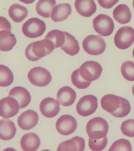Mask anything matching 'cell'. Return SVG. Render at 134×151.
Instances as JSON below:
<instances>
[{
  "instance_id": "obj_28",
  "label": "cell",
  "mask_w": 134,
  "mask_h": 151,
  "mask_svg": "<svg viewBox=\"0 0 134 151\" xmlns=\"http://www.w3.org/2000/svg\"><path fill=\"white\" fill-rule=\"evenodd\" d=\"M14 81L12 71L6 65H0V86L7 87L10 85Z\"/></svg>"
},
{
  "instance_id": "obj_16",
  "label": "cell",
  "mask_w": 134,
  "mask_h": 151,
  "mask_svg": "<svg viewBox=\"0 0 134 151\" xmlns=\"http://www.w3.org/2000/svg\"><path fill=\"white\" fill-rule=\"evenodd\" d=\"M76 94L74 90L68 86H64L59 90L57 94V99L60 105L63 106H69L74 103Z\"/></svg>"
},
{
  "instance_id": "obj_22",
  "label": "cell",
  "mask_w": 134,
  "mask_h": 151,
  "mask_svg": "<svg viewBox=\"0 0 134 151\" xmlns=\"http://www.w3.org/2000/svg\"><path fill=\"white\" fill-rule=\"evenodd\" d=\"M113 17L120 24H126L132 19V13L129 7L125 4H120L113 11Z\"/></svg>"
},
{
  "instance_id": "obj_10",
  "label": "cell",
  "mask_w": 134,
  "mask_h": 151,
  "mask_svg": "<svg viewBox=\"0 0 134 151\" xmlns=\"http://www.w3.org/2000/svg\"><path fill=\"white\" fill-rule=\"evenodd\" d=\"M78 127L76 120L69 115H63L59 117L56 122V129L59 134L68 136L76 131Z\"/></svg>"
},
{
  "instance_id": "obj_40",
  "label": "cell",
  "mask_w": 134,
  "mask_h": 151,
  "mask_svg": "<svg viewBox=\"0 0 134 151\" xmlns=\"http://www.w3.org/2000/svg\"><path fill=\"white\" fill-rule=\"evenodd\" d=\"M133 7L134 9V0H133Z\"/></svg>"
},
{
  "instance_id": "obj_15",
  "label": "cell",
  "mask_w": 134,
  "mask_h": 151,
  "mask_svg": "<svg viewBox=\"0 0 134 151\" xmlns=\"http://www.w3.org/2000/svg\"><path fill=\"white\" fill-rule=\"evenodd\" d=\"M9 96L17 100L21 109L27 106L31 101V95L29 92L25 88L20 86L15 87L11 90Z\"/></svg>"
},
{
  "instance_id": "obj_26",
  "label": "cell",
  "mask_w": 134,
  "mask_h": 151,
  "mask_svg": "<svg viewBox=\"0 0 134 151\" xmlns=\"http://www.w3.org/2000/svg\"><path fill=\"white\" fill-rule=\"evenodd\" d=\"M28 11L26 7L17 4L12 5L9 9V15L12 20L21 22L27 17Z\"/></svg>"
},
{
  "instance_id": "obj_31",
  "label": "cell",
  "mask_w": 134,
  "mask_h": 151,
  "mask_svg": "<svg viewBox=\"0 0 134 151\" xmlns=\"http://www.w3.org/2000/svg\"><path fill=\"white\" fill-rule=\"evenodd\" d=\"M123 77L129 81H134V63L131 61L124 62L121 67Z\"/></svg>"
},
{
  "instance_id": "obj_25",
  "label": "cell",
  "mask_w": 134,
  "mask_h": 151,
  "mask_svg": "<svg viewBox=\"0 0 134 151\" xmlns=\"http://www.w3.org/2000/svg\"><path fill=\"white\" fill-rule=\"evenodd\" d=\"M56 4L55 0H39L36 5V12L41 17L49 18Z\"/></svg>"
},
{
  "instance_id": "obj_32",
  "label": "cell",
  "mask_w": 134,
  "mask_h": 151,
  "mask_svg": "<svg viewBox=\"0 0 134 151\" xmlns=\"http://www.w3.org/2000/svg\"><path fill=\"white\" fill-rule=\"evenodd\" d=\"M109 151H132L131 143L128 140L120 139L113 142Z\"/></svg>"
},
{
  "instance_id": "obj_24",
  "label": "cell",
  "mask_w": 134,
  "mask_h": 151,
  "mask_svg": "<svg viewBox=\"0 0 134 151\" xmlns=\"http://www.w3.org/2000/svg\"><path fill=\"white\" fill-rule=\"evenodd\" d=\"M66 35V41L61 48L67 55L73 56L79 52V44L74 36L67 32H64Z\"/></svg>"
},
{
  "instance_id": "obj_6",
  "label": "cell",
  "mask_w": 134,
  "mask_h": 151,
  "mask_svg": "<svg viewBox=\"0 0 134 151\" xmlns=\"http://www.w3.org/2000/svg\"><path fill=\"white\" fill-rule=\"evenodd\" d=\"M28 78L32 84L38 87L47 86L52 80L50 73L41 67L31 69L28 74Z\"/></svg>"
},
{
  "instance_id": "obj_17",
  "label": "cell",
  "mask_w": 134,
  "mask_h": 151,
  "mask_svg": "<svg viewBox=\"0 0 134 151\" xmlns=\"http://www.w3.org/2000/svg\"><path fill=\"white\" fill-rule=\"evenodd\" d=\"M85 149V141L82 137H76L61 142L57 149L58 151H83Z\"/></svg>"
},
{
  "instance_id": "obj_33",
  "label": "cell",
  "mask_w": 134,
  "mask_h": 151,
  "mask_svg": "<svg viewBox=\"0 0 134 151\" xmlns=\"http://www.w3.org/2000/svg\"><path fill=\"white\" fill-rule=\"evenodd\" d=\"M108 144L107 137L100 139H93L89 138L88 146L91 150L94 151H103Z\"/></svg>"
},
{
  "instance_id": "obj_11",
  "label": "cell",
  "mask_w": 134,
  "mask_h": 151,
  "mask_svg": "<svg viewBox=\"0 0 134 151\" xmlns=\"http://www.w3.org/2000/svg\"><path fill=\"white\" fill-rule=\"evenodd\" d=\"M39 108L40 111L44 116L52 118L56 116L60 111L59 102L53 98H45L40 104Z\"/></svg>"
},
{
  "instance_id": "obj_18",
  "label": "cell",
  "mask_w": 134,
  "mask_h": 151,
  "mask_svg": "<svg viewBox=\"0 0 134 151\" xmlns=\"http://www.w3.org/2000/svg\"><path fill=\"white\" fill-rule=\"evenodd\" d=\"M40 143L39 137L32 132L25 134L21 138V146L23 151H36L39 147Z\"/></svg>"
},
{
  "instance_id": "obj_1",
  "label": "cell",
  "mask_w": 134,
  "mask_h": 151,
  "mask_svg": "<svg viewBox=\"0 0 134 151\" xmlns=\"http://www.w3.org/2000/svg\"><path fill=\"white\" fill-rule=\"evenodd\" d=\"M89 138L100 139L107 137L108 131V123L101 117H95L88 121L86 127Z\"/></svg>"
},
{
  "instance_id": "obj_41",
  "label": "cell",
  "mask_w": 134,
  "mask_h": 151,
  "mask_svg": "<svg viewBox=\"0 0 134 151\" xmlns=\"http://www.w3.org/2000/svg\"><path fill=\"white\" fill-rule=\"evenodd\" d=\"M133 57H134V50H133Z\"/></svg>"
},
{
  "instance_id": "obj_14",
  "label": "cell",
  "mask_w": 134,
  "mask_h": 151,
  "mask_svg": "<svg viewBox=\"0 0 134 151\" xmlns=\"http://www.w3.org/2000/svg\"><path fill=\"white\" fill-rule=\"evenodd\" d=\"M74 6L78 13L84 17H89L96 11L94 0H76Z\"/></svg>"
},
{
  "instance_id": "obj_19",
  "label": "cell",
  "mask_w": 134,
  "mask_h": 151,
  "mask_svg": "<svg viewBox=\"0 0 134 151\" xmlns=\"http://www.w3.org/2000/svg\"><path fill=\"white\" fill-rule=\"evenodd\" d=\"M71 7L69 4H60L54 8L51 18L55 22H61L68 17L71 13Z\"/></svg>"
},
{
  "instance_id": "obj_3",
  "label": "cell",
  "mask_w": 134,
  "mask_h": 151,
  "mask_svg": "<svg viewBox=\"0 0 134 151\" xmlns=\"http://www.w3.org/2000/svg\"><path fill=\"white\" fill-rule=\"evenodd\" d=\"M115 46L120 50H126L134 43V29L130 26H125L117 31L114 37Z\"/></svg>"
},
{
  "instance_id": "obj_30",
  "label": "cell",
  "mask_w": 134,
  "mask_h": 151,
  "mask_svg": "<svg viewBox=\"0 0 134 151\" xmlns=\"http://www.w3.org/2000/svg\"><path fill=\"white\" fill-rule=\"evenodd\" d=\"M120 107L115 112L111 113L113 116L117 118H123L127 116L131 111V105L128 100L120 97Z\"/></svg>"
},
{
  "instance_id": "obj_37",
  "label": "cell",
  "mask_w": 134,
  "mask_h": 151,
  "mask_svg": "<svg viewBox=\"0 0 134 151\" xmlns=\"http://www.w3.org/2000/svg\"><path fill=\"white\" fill-rule=\"evenodd\" d=\"M11 30V26L9 21L3 17H0V31L1 30Z\"/></svg>"
},
{
  "instance_id": "obj_38",
  "label": "cell",
  "mask_w": 134,
  "mask_h": 151,
  "mask_svg": "<svg viewBox=\"0 0 134 151\" xmlns=\"http://www.w3.org/2000/svg\"><path fill=\"white\" fill-rule=\"evenodd\" d=\"M20 2H22L23 3L26 4H31L33 3L35 0H19Z\"/></svg>"
},
{
  "instance_id": "obj_2",
  "label": "cell",
  "mask_w": 134,
  "mask_h": 151,
  "mask_svg": "<svg viewBox=\"0 0 134 151\" xmlns=\"http://www.w3.org/2000/svg\"><path fill=\"white\" fill-rule=\"evenodd\" d=\"M84 51L90 55H101L106 48V44L103 38L96 35H88L83 42Z\"/></svg>"
},
{
  "instance_id": "obj_12",
  "label": "cell",
  "mask_w": 134,
  "mask_h": 151,
  "mask_svg": "<svg viewBox=\"0 0 134 151\" xmlns=\"http://www.w3.org/2000/svg\"><path fill=\"white\" fill-rule=\"evenodd\" d=\"M38 114L34 110H28L24 112L18 119V124L20 129L28 131L33 129L38 124Z\"/></svg>"
},
{
  "instance_id": "obj_21",
  "label": "cell",
  "mask_w": 134,
  "mask_h": 151,
  "mask_svg": "<svg viewBox=\"0 0 134 151\" xmlns=\"http://www.w3.org/2000/svg\"><path fill=\"white\" fill-rule=\"evenodd\" d=\"M17 43L15 35L9 30L0 31V50L8 52L12 50Z\"/></svg>"
},
{
  "instance_id": "obj_34",
  "label": "cell",
  "mask_w": 134,
  "mask_h": 151,
  "mask_svg": "<svg viewBox=\"0 0 134 151\" xmlns=\"http://www.w3.org/2000/svg\"><path fill=\"white\" fill-rule=\"evenodd\" d=\"M121 131L124 135L130 137H134V120L132 119L125 120L121 125Z\"/></svg>"
},
{
  "instance_id": "obj_23",
  "label": "cell",
  "mask_w": 134,
  "mask_h": 151,
  "mask_svg": "<svg viewBox=\"0 0 134 151\" xmlns=\"http://www.w3.org/2000/svg\"><path fill=\"white\" fill-rule=\"evenodd\" d=\"M120 97L113 94H107L101 99V107L108 113H113L120 105Z\"/></svg>"
},
{
  "instance_id": "obj_8",
  "label": "cell",
  "mask_w": 134,
  "mask_h": 151,
  "mask_svg": "<svg viewBox=\"0 0 134 151\" xmlns=\"http://www.w3.org/2000/svg\"><path fill=\"white\" fill-rule=\"evenodd\" d=\"M98 99L93 95L83 96L76 105V111L81 116L86 117L95 113L98 108Z\"/></svg>"
},
{
  "instance_id": "obj_39",
  "label": "cell",
  "mask_w": 134,
  "mask_h": 151,
  "mask_svg": "<svg viewBox=\"0 0 134 151\" xmlns=\"http://www.w3.org/2000/svg\"><path fill=\"white\" fill-rule=\"evenodd\" d=\"M132 93H133V94L134 95V86H133V87H132Z\"/></svg>"
},
{
  "instance_id": "obj_9",
  "label": "cell",
  "mask_w": 134,
  "mask_h": 151,
  "mask_svg": "<svg viewBox=\"0 0 134 151\" xmlns=\"http://www.w3.org/2000/svg\"><path fill=\"white\" fill-rule=\"evenodd\" d=\"M20 108V106L17 100L10 96L3 98L0 101V115L5 119L15 116Z\"/></svg>"
},
{
  "instance_id": "obj_5",
  "label": "cell",
  "mask_w": 134,
  "mask_h": 151,
  "mask_svg": "<svg viewBox=\"0 0 134 151\" xmlns=\"http://www.w3.org/2000/svg\"><path fill=\"white\" fill-rule=\"evenodd\" d=\"M93 27L101 36L107 37L112 35L115 25L113 19L105 14H100L93 20Z\"/></svg>"
},
{
  "instance_id": "obj_4",
  "label": "cell",
  "mask_w": 134,
  "mask_h": 151,
  "mask_svg": "<svg viewBox=\"0 0 134 151\" xmlns=\"http://www.w3.org/2000/svg\"><path fill=\"white\" fill-rule=\"evenodd\" d=\"M22 32L24 35L30 38L39 37L46 30L44 22L37 18H31L23 25Z\"/></svg>"
},
{
  "instance_id": "obj_27",
  "label": "cell",
  "mask_w": 134,
  "mask_h": 151,
  "mask_svg": "<svg viewBox=\"0 0 134 151\" xmlns=\"http://www.w3.org/2000/svg\"><path fill=\"white\" fill-rule=\"evenodd\" d=\"M45 39L50 40L53 43L55 48L61 47L66 41V35L64 32L59 30H53L47 34Z\"/></svg>"
},
{
  "instance_id": "obj_36",
  "label": "cell",
  "mask_w": 134,
  "mask_h": 151,
  "mask_svg": "<svg viewBox=\"0 0 134 151\" xmlns=\"http://www.w3.org/2000/svg\"><path fill=\"white\" fill-rule=\"evenodd\" d=\"M119 0H98L101 7L105 9H110L119 2Z\"/></svg>"
},
{
  "instance_id": "obj_7",
  "label": "cell",
  "mask_w": 134,
  "mask_h": 151,
  "mask_svg": "<svg viewBox=\"0 0 134 151\" xmlns=\"http://www.w3.org/2000/svg\"><path fill=\"white\" fill-rule=\"evenodd\" d=\"M79 70L83 79L90 82L98 80L103 72L101 65L98 62L92 60L84 63L81 65Z\"/></svg>"
},
{
  "instance_id": "obj_20",
  "label": "cell",
  "mask_w": 134,
  "mask_h": 151,
  "mask_svg": "<svg viewBox=\"0 0 134 151\" xmlns=\"http://www.w3.org/2000/svg\"><path fill=\"white\" fill-rule=\"evenodd\" d=\"M16 128L14 122L10 119H4L0 122V138L3 141H9L15 136Z\"/></svg>"
},
{
  "instance_id": "obj_35",
  "label": "cell",
  "mask_w": 134,
  "mask_h": 151,
  "mask_svg": "<svg viewBox=\"0 0 134 151\" xmlns=\"http://www.w3.org/2000/svg\"><path fill=\"white\" fill-rule=\"evenodd\" d=\"M32 46H33V42L28 45L25 50V55L28 60L32 62H35L39 60L40 58L36 56L35 55L34 53H33Z\"/></svg>"
},
{
  "instance_id": "obj_29",
  "label": "cell",
  "mask_w": 134,
  "mask_h": 151,
  "mask_svg": "<svg viewBox=\"0 0 134 151\" xmlns=\"http://www.w3.org/2000/svg\"><path fill=\"white\" fill-rule=\"evenodd\" d=\"M71 82L75 87L80 89H84L88 87L91 82L87 81L81 76L79 69L74 70L71 74Z\"/></svg>"
},
{
  "instance_id": "obj_13",
  "label": "cell",
  "mask_w": 134,
  "mask_h": 151,
  "mask_svg": "<svg viewBox=\"0 0 134 151\" xmlns=\"http://www.w3.org/2000/svg\"><path fill=\"white\" fill-rule=\"evenodd\" d=\"M53 43L50 40H41L33 42L32 50L35 55L41 58L49 55L55 49Z\"/></svg>"
}]
</instances>
